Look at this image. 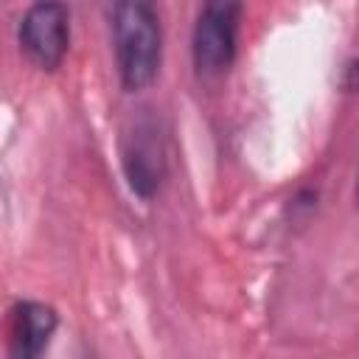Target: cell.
Returning <instances> with one entry per match:
<instances>
[{
  "mask_svg": "<svg viewBox=\"0 0 359 359\" xmlns=\"http://www.w3.org/2000/svg\"><path fill=\"white\" fill-rule=\"evenodd\" d=\"M118 79L126 93L146 90L163 65V25L154 0H109Z\"/></svg>",
  "mask_w": 359,
  "mask_h": 359,
  "instance_id": "cell-1",
  "label": "cell"
},
{
  "mask_svg": "<svg viewBox=\"0 0 359 359\" xmlns=\"http://www.w3.org/2000/svg\"><path fill=\"white\" fill-rule=\"evenodd\" d=\"M59 317L39 300H17L8 309V351L20 359L39 356L56 334Z\"/></svg>",
  "mask_w": 359,
  "mask_h": 359,
  "instance_id": "cell-5",
  "label": "cell"
},
{
  "mask_svg": "<svg viewBox=\"0 0 359 359\" xmlns=\"http://www.w3.org/2000/svg\"><path fill=\"white\" fill-rule=\"evenodd\" d=\"M121 168L135 196L151 199L168 171L165 137L151 109H137L121 129Z\"/></svg>",
  "mask_w": 359,
  "mask_h": 359,
  "instance_id": "cell-3",
  "label": "cell"
},
{
  "mask_svg": "<svg viewBox=\"0 0 359 359\" xmlns=\"http://www.w3.org/2000/svg\"><path fill=\"white\" fill-rule=\"evenodd\" d=\"M20 50L42 70H56L70 48V11L62 0H36L17 28Z\"/></svg>",
  "mask_w": 359,
  "mask_h": 359,
  "instance_id": "cell-4",
  "label": "cell"
},
{
  "mask_svg": "<svg viewBox=\"0 0 359 359\" xmlns=\"http://www.w3.org/2000/svg\"><path fill=\"white\" fill-rule=\"evenodd\" d=\"M244 0H202L191 36L194 70L202 81H219L236 62Z\"/></svg>",
  "mask_w": 359,
  "mask_h": 359,
  "instance_id": "cell-2",
  "label": "cell"
},
{
  "mask_svg": "<svg viewBox=\"0 0 359 359\" xmlns=\"http://www.w3.org/2000/svg\"><path fill=\"white\" fill-rule=\"evenodd\" d=\"M353 199H356V208H359V174H356V188H353Z\"/></svg>",
  "mask_w": 359,
  "mask_h": 359,
  "instance_id": "cell-6",
  "label": "cell"
}]
</instances>
